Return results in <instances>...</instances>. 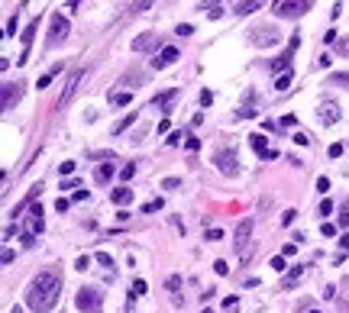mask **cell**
I'll return each instance as SVG.
<instances>
[{"label":"cell","instance_id":"6da1fadb","mask_svg":"<svg viewBox=\"0 0 349 313\" xmlns=\"http://www.w3.org/2000/svg\"><path fill=\"white\" fill-rule=\"evenodd\" d=\"M62 297V278L58 271H39L26 288V307L32 313H49Z\"/></svg>","mask_w":349,"mask_h":313},{"label":"cell","instance_id":"7a4b0ae2","mask_svg":"<svg viewBox=\"0 0 349 313\" xmlns=\"http://www.w3.org/2000/svg\"><path fill=\"white\" fill-rule=\"evenodd\" d=\"M313 7V0H275L272 4V13L278 20H298Z\"/></svg>","mask_w":349,"mask_h":313},{"label":"cell","instance_id":"3957f363","mask_svg":"<svg viewBox=\"0 0 349 313\" xmlns=\"http://www.w3.org/2000/svg\"><path fill=\"white\" fill-rule=\"evenodd\" d=\"M75 303H78V310H81V313H100L103 310V291L87 284V288H81V291L75 294Z\"/></svg>","mask_w":349,"mask_h":313},{"label":"cell","instance_id":"277c9868","mask_svg":"<svg viewBox=\"0 0 349 313\" xmlns=\"http://www.w3.org/2000/svg\"><path fill=\"white\" fill-rule=\"evenodd\" d=\"M214 165H217V171H223L226 178H236V175H239L236 149H233V145H226V149H217V152H214Z\"/></svg>","mask_w":349,"mask_h":313},{"label":"cell","instance_id":"5b68a950","mask_svg":"<svg viewBox=\"0 0 349 313\" xmlns=\"http://www.w3.org/2000/svg\"><path fill=\"white\" fill-rule=\"evenodd\" d=\"M249 42L259 49H268V46H278L282 42V32L275 29V26H252L249 29Z\"/></svg>","mask_w":349,"mask_h":313},{"label":"cell","instance_id":"8992f818","mask_svg":"<svg viewBox=\"0 0 349 313\" xmlns=\"http://www.w3.org/2000/svg\"><path fill=\"white\" fill-rule=\"evenodd\" d=\"M68 32H72V26H68V16L65 13H52L49 20V46H62V42L68 39Z\"/></svg>","mask_w":349,"mask_h":313},{"label":"cell","instance_id":"52a82bcc","mask_svg":"<svg viewBox=\"0 0 349 313\" xmlns=\"http://www.w3.org/2000/svg\"><path fill=\"white\" fill-rule=\"evenodd\" d=\"M39 232H42V207L32 204V210L26 213V220H23V242L32 246V239H36Z\"/></svg>","mask_w":349,"mask_h":313},{"label":"cell","instance_id":"ba28073f","mask_svg":"<svg viewBox=\"0 0 349 313\" xmlns=\"http://www.w3.org/2000/svg\"><path fill=\"white\" fill-rule=\"evenodd\" d=\"M249 236H252V220H239V226H236V252H239L242 262L249 258V249H246Z\"/></svg>","mask_w":349,"mask_h":313},{"label":"cell","instance_id":"9c48e42d","mask_svg":"<svg viewBox=\"0 0 349 313\" xmlns=\"http://www.w3.org/2000/svg\"><path fill=\"white\" fill-rule=\"evenodd\" d=\"M84 68H78V71H72V77H68V84H65V91H62V97H58V107H65V103L68 100H72L75 97V91H78V84H81L84 81Z\"/></svg>","mask_w":349,"mask_h":313},{"label":"cell","instance_id":"30bf717a","mask_svg":"<svg viewBox=\"0 0 349 313\" xmlns=\"http://www.w3.org/2000/svg\"><path fill=\"white\" fill-rule=\"evenodd\" d=\"M249 145L259 152V159H278V149H268V142H265V136H262V133H252L249 136Z\"/></svg>","mask_w":349,"mask_h":313},{"label":"cell","instance_id":"8fae6325","mask_svg":"<svg viewBox=\"0 0 349 313\" xmlns=\"http://www.w3.org/2000/svg\"><path fill=\"white\" fill-rule=\"evenodd\" d=\"M178 62V49L174 46H165L162 52H159V58H152V68L155 71H162V68H168V65H174Z\"/></svg>","mask_w":349,"mask_h":313},{"label":"cell","instance_id":"7c38bea8","mask_svg":"<svg viewBox=\"0 0 349 313\" xmlns=\"http://www.w3.org/2000/svg\"><path fill=\"white\" fill-rule=\"evenodd\" d=\"M23 97V88L20 84H4V100H0V107L4 110H13V103H20Z\"/></svg>","mask_w":349,"mask_h":313},{"label":"cell","instance_id":"4fadbf2b","mask_svg":"<svg viewBox=\"0 0 349 313\" xmlns=\"http://www.w3.org/2000/svg\"><path fill=\"white\" fill-rule=\"evenodd\" d=\"M165 288H168V294H171V303H174V307H181V303H185V297H181V275H171L168 281H165Z\"/></svg>","mask_w":349,"mask_h":313},{"label":"cell","instance_id":"5bb4252c","mask_svg":"<svg viewBox=\"0 0 349 313\" xmlns=\"http://www.w3.org/2000/svg\"><path fill=\"white\" fill-rule=\"evenodd\" d=\"M336 120H339V110H336V103H333V100H327L324 107H320V123H324V126H333Z\"/></svg>","mask_w":349,"mask_h":313},{"label":"cell","instance_id":"9a60e30c","mask_svg":"<svg viewBox=\"0 0 349 313\" xmlns=\"http://www.w3.org/2000/svg\"><path fill=\"white\" fill-rule=\"evenodd\" d=\"M155 46H159V36H152V32H146V36H136V39H133V49H136V52H152Z\"/></svg>","mask_w":349,"mask_h":313},{"label":"cell","instance_id":"2e32d148","mask_svg":"<svg viewBox=\"0 0 349 313\" xmlns=\"http://www.w3.org/2000/svg\"><path fill=\"white\" fill-rule=\"evenodd\" d=\"M291 62H294V52L288 49L285 55H278L275 62H272V71H275V74H285V71H291Z\"/></svg>","mask_w":349,"mask_h":313},{"label":"cell","instance_id":"e0dca14e","mask_svg":"<svg viewBox=\"0 0 349 313\" xmlns=\"http://www.w3.org/2000/svg\"><path fill=\"white\" fill-rule=\"evenodd\" d=\"M110 201L117 204V207H126L129 201H133V190L129 187H113V194H110Z\"/></svg>","mask_w":349,"mask_h":313},{"label":"cell","instance_id":"ac0fdd59","mask_svg":"<svg viewBox=\"0 0 349 313\" xmlns=\"http://www.w3.org/2000/svg\"><path fill=\"white\" fill-rule=\"evenodd\" d=\"M113 171H117V165L113 162H103L97 171H94V178H97V184H107V181L113 178Z\"/></svg>","mask_w":349,"mask_h":313},{"label":"cell","instance_id":"d6986e66","mask_svg":"<svg viewBox=\"0 0 349 313\" xmlns=\"http://www.w3.org/2000/svg\"><path fill=\"white\" fill-rule=\"evenodd\" d=\"M55 74H62V65H55V68H49V71H46V74H39V81H36V88H39V91H46V88H49V84H52V81H55Z\"/></svg>","mask_w":349,"mask_h":313},{"label":"cell","instance_id":"ffe728a7","mask_svg":"<svg viewBox=\"0 0 349 313\" xmlns=\"http://www.w3.org/2000/svg\"><path fill=\"white\" fill-rule=\"evenodd\" d=\"M301 278H304V265H294V268H291V271H288V275H285V281H282V288H294V284H298V281H301Z\"/></svg>","mask_w":349,"mask_h":313},{"label":"cell","instance_id":"44dd1931","mask_svg":"<svg viewBox=\"0 0 349 313\" xmlns=\"http://www.w3.org/2000/svg\"><path fill=\"white\" fill-rule=\"evenodd\" d=\"M129 100H133L129 91H110V103H113V107H126Z\"/></svg>","mask_w":349,"mask_h":313},{"label":"cell","instance_id":"7402d4cb","mask_svg":"<svg viewBox=\"0 0 349 313\" xmlns=\"http://www.w3.org/2000/svg\"><path fill=\"white\" fill-rule=\"evenodd\" d=\"M259 7H262V0H239V4H236V13L246 16V13H256Z\"/></svg>","mask_w":349,"mask_h":313},{"label":"cell","instance_id":"603a6c76","mask_svg":"<svg viewBox=\"0 0 349 313\" xmlns=\"http://www.w3.org/2000/svg\"><path fill=\"white\" fill-rule=\"evenodd\" d=\"M288 88H291V71H285V74H278V77H275V91H278V94L288 91Z\"/></svg>","mask_w":349,"mask_h":313},{"label":"cell","instance_id":"cb8c5ba5","mask_svg":"<svg viewBox=\"0 0 349 313\" xmlns=\"http://www.w3.org/2000/svg\"><path fill=\"white\" fill-rule=\"evenodd\" d=\"M133 123H136V110H133V113H129V116L123 120V123H117V129H113V136H123V133H126V129H129V126H133Z\"/></svg>","mask_w":349,"mask_h":313},{"label":"cell","instance_id":"d4e9b609","mask_svg":"<svg viewBox=\"0 0 349 313\" xmlns=\"http://www.w3.org/2000/svg\"><path fill=\"white\" fill-rule=\"evenodd\" d=\"M146 291H149V284H146L143 278H136V281H133V291H129V297H143Z\"/></svg>","mask_w":349,"mask_h":313},{"label":"cell","instance_id":"484cf974","mask_svg":"<svg viewBox=\"0 0 349 313\" xmlns=\"http://www.w3.org/2000/svg\"><path fill=\"white\" fill-rule=\"evenodd\" d=\"M330 84H339V88H349V71H336V74H330Z\"/></svg>","mask_w":349,"mask_h":313},{"label":"cell","instance_id":"4316f807","mask_svg":"<svg viewBox=\"0 0 349 313\" xmlns=\"http://www.w3.org/2000/svg\"><path fill=\"white\" fill-rule=\"evenodd\" d=\"M155 0H133V7H129V13H146Z\"/></svg>","mask_w":349,"mask_h":313},{"label":"cell","instance_id":"83f0119b","mask_svg":"<svg viewBox=\"0 0 349 313\" xmlns=\"http://www.w3.org/2000/svg\"><path fill=\"white\" fill-rule=\"evenodd\" d=\"M174 97H178V91H162V94H159V97H155L152 103H171Z\"/></svg>","mask_w":349,"mask_h":313},{"label":"cell","instance_id":"f1b7e54d","mask_svg":"<svg viewBox=\"0 0 349 313\" xmlns=\"http://www.w3.org/2000/svg\"><path fill=\"white\" fill-rule=\"evenodd\" d=\"M339 226H343V229H346V226H349V201L343 204V207H339V220H336Z\"/></svg>","mask_w":349,"mask_h":313},{"label":"cell","instance_id":"f546056e","mask_svg":"<svg viewBox=\"0 0 349 313\" xmlns=\"http://www.w3.org/2000/svg\"><path fill=\"white\" fill-rule=\"evenodd\" d=\"M174 32H178V36H194V26H191V23H178Z\"/></svg>","mask_w":349,"mask_h":313},{"label":"cell","instance_id":"4dcf8cb0","mask_svg":"<svg viewBox=\"0 0 349 313\" xmlns=\"http://www.w3.org/2000/svg\"><path fill=\"white\" fill-rule=\"evenodd\" d=\"M133 175H136V165H133V162H129V165H123V168H120V178H123V181H129Z\"/></svg>","mask_w":349,"mask_h":313},{"label":"cell","instance_id":"1f68e13d","mask_svg":"<svg viewBox=\"0 0 349 313\" xmlns=\"http://www.w3.org/2000/svg\"><path fill=\"white\" fill-rule=\"evenodd\" d=\"M320 232H324V239H333V236H336V226L324 220V226H320Z\"/></svg>","mask_w":349,"mask_h":313},{"label":"cell","instance_id":"d6a6232c","mask_svg":"<svg viewBox=\"0 0 349 313\" xmlns=\"http://www.w3.org/2000/svg\"><path fill=\"white\" fill-rule=\"evenodd\" d=\"M236 307H239V297H226L223 300V313H233Z\"/></svg>","mask_w":349,"mask_h":313},{"label":"cell","instance_id":"836d02e7","mask_svg":"<svg viewBox=\"0 0 349 313\" xmlns=\"http://www.w3.org/2000/svg\"><path fill=\"white\" fill-rule=\"evenodd\" d=\"M214 271H217V275H230V265H226L223 258H217V262H214Z\"/></svg>","mask_w":349,"mask_h":313},{"label":"cell","instance_id":"e575fe53","mask_svg":"<svg viewBox=\"0 0 349 313\" xmlns=\"http://www.w3.org/2000/svg\"><path fill=\"white\" fill-rule=\"evenodd\" d=\"M97 265H103V268H113V258L107 255V252H97Z\"/></svg>","mask_w":349,"mask_h":313},{"label":"cell","instance_id":"d590c367","mask_svg":"<svg viewBox=\"0 0 349 313\" xmlns=\"http://www.w3.org/2000/svg\"><path fill=\"white\" fill-rule=\"evenodd\" d=\"M185 149H188V152H197V149H200V139H194V136L185 139Z\"/></svg>","mask_w":349,"mask_h":313},{"label":"cell","instance_id":"8d00e7d4","mask_svg":"<svg viewBox=\"0 0 349 313\" xmlns=\"http://www.w3.org/2000/svg\"><path fill=\"white\" fill-rule=\"evenodd\" d=\"M152 210H162V201H159V197H155V201H149V204L143 207V213H152Z\"/></svg>","mask_w":349,"mask_h":313},{"label":"cell","instance_id":"74e56055","mask_svg":"<svg viewBox=\"0 0 349 313\" xmlns=\"http://www.w3.org/2000/svg\"><path fill=\"white\" fill-rule=\"evenodd\" d=\"M294 142H298V145H310V136H307V133H301V129H298V133H294Z\"/></svg>","mask_w":349,"mask_h":313},{"label":"cell","instance_id":"f35d334b","mask_svg":"<svg viewBox=\"0 0 349 313\" xmlns=\"http://www.w3.org/2000/svg\"><path fill=\"white\" fill-rule=\"evenodd\" d=\"M204 239H207V242H220V239H223V232H220V229H207V236H204Z\"/></svg>","mask_w":349,"mask_h":313},{"label":"cell","instance_id":"ab89813d","mask_svg":"<svg viewBox=\"0 0 349 313\" xmlns=\"http://www.w3.org/2000/svg\"><path fill=\"white\" fill-rule=\"evenodd\" d=\"M268 265H272L275 271H285V255H275V258H272V262H268Z\"/></svg>","mask_w":349,"mask_h":313},{"label":"cell","instance_id":"60d3db41","mask_svg":"<svg viewBox=\"0 0 349 313\" xmlns=\"http://www.w3.org/2000/svg\"><path fill=\"white\" fill-rule=\"evenodd\" d=\"M317 190H320V194H327V190H330V178H327V175L317 178Z\"/></svg>","mask_w":349,"mask_h":313},{"label":"cell","instance_id":"b9f144b4","mask_svg":"<svg viewBox=\"0 0 349 313\" xmlns=\"http://www.w3.org/2000/svg\"><path fill=\"white\" fill-rule=\"evenodd\" d=\"M58 171H62V175L68 178V175H72V171H75V162H62V165H58Z\"/></svg>","mask_w":349,"mask_h":313},{"label":"cell","instance_id":"7bdbcfd3","mask_svg":"<svg viewBox=\"0 0 349 313\" xmlns=\"http://www.w3.org/2000/svg\"><path fill=\"white\" fill-rule=\"evenodd\" d=\"M4 36H7V39H13V36H16V16H13L10 23H7V32H4Z\"/></svg>","mask_w":349,"mask_h":313},{"label":"cell","instance_id":"ee69618b","mask_svg":"<svg viewBox=\"0 0 349 313\" xmlns=\"http://www.w3.org/2000/svg\"><path fill=\"white\" fill-rule=\"evenodd\" d=\"M256 113H259V110H252V107H242V110H236V116H239V120H246V116H256Z\"/></svg>","mask_w":349,"mask_h":313},{"label":"cell","instance_id":"f6af8a7d","mask_svg":"<svg viewBox=\"0 0 349 313\" xmlns=\"http://www.w3.org/2000/svg\"><path fill=\"white\" fill-rule=\"evenodd\" d=\"M320 294H324V300H333V297H336V288H333V284H327Z\"/></svg>","mask_w":349,"mask_h":313},{"label":"cell","instance_id":"bcb514c9","mask_svg":"<svg viewBox=\"0 0 349 313\" xmlns=\"http://www.w3.org/2000/svg\"><path fill=\"white\" fill-rule=\"evenodd\" d=\"M294 216H298V210H285V213H282V223H285V226L294 223Z\"/></svg>","mask_w":349,"mask_h":313},{"label":"cell","instance_id":"7dc6e473","mask_svg":"<svg viewBox=\"0 0 349 313\" xmlns=\"http://www.w3.org/2000/svg\"><path fill=\"white\" fill-rule=\"evenodd\" d=\"M178 184H181L178 178H165V181H162V187H165V190H171V187H178Z\"/></svg>","mask_w":349,"mask_h":313},{"label":"cell","instance_id":"c3c4849f","mask_svg":"<svg viewBox=\"0 0 349 313\" xmlns=\"http://www.w3.org/2000/svg\"><path fill=\"white\" fill-rule=\"evenodd\" d=\"M294 252H298V246H294V242H288V246L282 249V255H285V258H291V255H294Z\"/></svg>","mask_w":349,"mask_h":313},{"label":"cell","instance_id":"681fc988","mask_svg":"<svg viewBox=\"0 0 349 313\" xmlns=\"http://www.w3.org/2000/svg\"><path fill=\"white\" fill-rule=\"evenodd\" d=\"M87 265H91V258H87V255H81V258H78V262H75V268H78V271H84Z\"/></svg>","mask_w":349,"mask_h":313},{"label":"cell","instance_id":"f907efd6","mask_svg":"<svg viewBox=\"0 0 349 313\" xmlns=\"http://www.w3.org/2000/svg\"><path fill=\"white\" fill-rule=\"evenodd\" d=\"M327 213H333V201H324V204H320V216H327Z\"/></svg>","mask_w":349,"mask_h":313},{"label":"cell","instance_id":"816d5d0a","mask_svg":"<svg viewBox=\"0 0 349 313\" xmlns=\"http://www.w3.org/2000/svg\"><path fill=\"white\" fill-rule=\"evenodd\" d=\"M181 136H185V133H171L168 139H165V142H168V145H181Z\"/></svg>","mask_w":349,"mask_h":313},{"label":"cell","instance_id":"f5cc1de1","mask_svg":"<svg viewBox=\"0 0 349 313\" xmlns=\"http://www.w3.org/2000/svg\"><path fill=\"white\" fill-rule=\"evenodd\" d=\"M211 100H214L211 91H200V103H204V107H211Z\"/></svg>","mask_w":349,"mask_h":313},{"label":"cell","instance_id":"db71d44e","mask_svg":"<svg viewBox=\"0 0 349 313\" xmlns=\"http://www.w3.org/2000/svg\"><path fill=\"white\" fill-rule=\"evenodd\" d=\"M339 155H343V145H339V142L330 145V159H339Z\"/></svg>","mask_w":349,"mask_h":313},{"label":"cell","instance_id":"11a10c76","mask_svg":"<svg viewBox=\"0 0 349 313\" xmlns=\"http://www.w3.org/2000/svg\"><path fill=\"white\" fill-rule=\"evenodd\" d=\"M55 210H58V213L68 210V201H65V197H58V201H55Z\"/></svg>","mask_w":349,"mask_h":313},{"label":"cell","instance_id":"9f6ffc18","mask_svg":"<svg viewBox=\"0 0 349 313\" xmlns=\"http://www.w3.org/2000/svg\"><path fill=\"white\" fill-rule=\"evenodd\" d=\"M72 187H81V181L72 178V181H65V184H62V190H72Z\"/></svg>","mask_w":349,"mask_h":313},{"label":"cell","instance_id":"6f0895ef","mask_svg":"<svg viewBox=\"0 0 349 313\" xmlns=\"http://www.w3.org/2000/svg\"><path fill=\"white\" fill-rule=\"evenodd\" d=\"M339 246H343V249H349V232H343V236H339Z\"/></svg>","mask_w":349,"mask_h":313},{"label":"cell","instance_id":"680465c9","mask_svg":"<svg viewBox=\"0 0 349 313\" xmlns=\"http://www.w3.org/2000/svg\"><path fill=\"white\" fill-rule=\"evenodd\" d=\"M214 4H220V0H200V7H214Z\"/></svg>","mask_w":349,"mask_h":313},{"label":"cell","instance_id":"91938a15","mask_svg":"<svg viewBox=\"0 0 349 313\" xmlns=\"http://www.w3.org/2000/svg\"><path fill=\"white\" fill-rule=\"evenodd\" d=\"M339 313H349V303H343V307H339Z\"/></svg>","mask_w":349,"mask_h":313},{"label":"cell","instance_id":"94428289","mask_svg":"<svg viewBox=\"0 0 349 313\" xmlns=\"http://www.w3.org/2000/svg\"><path fill=\"white\" fill-rule=\"evenodd\" d=\"M10 313H23V310H20V307H13V310H10Z\"/></svg>","mask_w":349,"mask_h":313},{"label":"cell","instance_id":"6125c7cd","mask_svg":"<svg viewBox=\"0 0 349 313\" xmlns=\"http://www.w3.org/2000/svg\"><path fill=\"white\" fill-rule=\"evenodd\" d=\"M200 313H214V310H200Z\"/></svg>","mask_w":349,"mask_h":313},{"label":"cell","instance_id":"be15d7a7","mask_svg":"<svg viewBox=\"0 0 349 313\" xmlns=\"http://www.w3.org/2000/svg\"><path fill=\"white\" fill-rule=\"evenodd\" d=\"M310 313H320V310H310Z\"/></svg>","mask_w":349,"mask_h":313}]
</instances>
